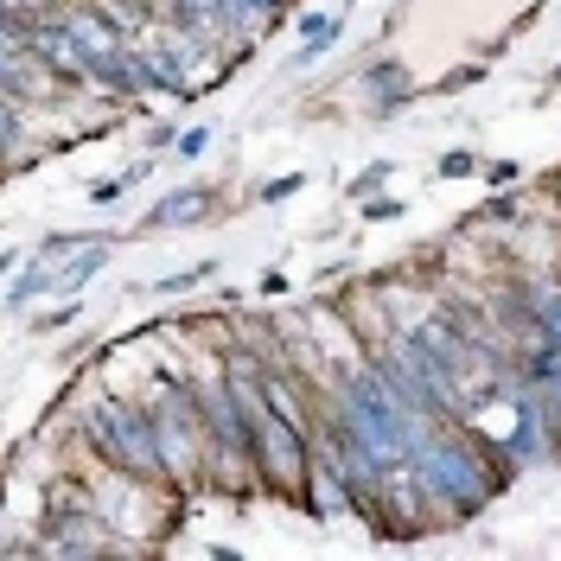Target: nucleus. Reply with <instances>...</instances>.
<instances>
[{
    "label": "nucleus",
    "instance_id": "7ed1b4c3",
    "mask_svg": "<svg viewBox=\"0 0 561 561\" xmlns=\"http://www.w3.org/2000/svg\"><path fill=\"white\" fill-rule=\"evenodd\" d=\"M472 173H479V153H466V147H454V153L434 160V179H472Z\"/></svg>",
    "mask_w": 561,
    "mask_h": 561
},
{
    "label": "nucleus",
    "instance_id": "6e6552de",
    "mask_svg": "<svg viewBox=\"0 0 561 561\" xmlns=\"http://www.w3.org/2000/svg\"><path fill=\"white\" fill-rule=\"evenodd\" d=\"M402 210H409V205H402V198H370V205L357 210V217H364V224H396Z\"/></svg>",
    "mask_w": 561,
    "mask_h": 561
},
{
    "label": "nucleus",
    "instance_id": "9b49d317",
    "mask_svg": "<svg viewBox=\"0 0 561 561\" xmlns=\"http://www.w3.org/2000/svg\"><path fill=\"white\" fill-rule=\"evenodd\" d=\"M549 83H556V90H561V65H556V70H549Z\"/></svg>",
    "mask_w": 561,
    "mask_h": 561
},
{
    "label": "nucleus",
    "instance_id": "9d476101",
    "mask_svg": "<svg viewBox=\"0 0 561 561\" xmlns=\"http://www.w3.org/2000/svg\"><path fill=\"white\" fill-rule=\"evenodd\" d=\"M205 128H192V135H179V153H205Z\"/></svg>",
    "mask_w": 561,
    "mask_h": 561
},
{
    "label": "nucleus",
    "instance_id": "1a4fd4ad",
    "mask_svg": "<svg viewBox=\"0 0 561 561\" xmlns=\"http://www.w3.org/2000/svg\"><path fill=\"white\" fill-rule=\"evenodd\" d=\"M307 185V173H287V179H275V185H262V205H280V198H294Z\"/></svg>",
    "mask_w": 561,
    "mask_h": 561
},
{
    "label": "nucleus",
    "instance_id": "f257e3e1",
    "mask_svg": "<svg viewBox=\"0 0 561 561\" xmlns=\"http://www.w3.org/2000/svg\"><path fill=\"white\" fill-rule=\"evenodd\" d=\"M224 192L217 185H185V192H173L160 210H147L135 224V237H160V230H185V224H205V217H224Z\"/></svg>",
    "mask_w": 561,
    "mask_h": 561
},
{
    "label": "nucleus",
    "instance_id": "f03ea898",
    "mask_svg": "<svg viewBox=\"0 0 561 561\" xmlns=\"http://www.w3.org/2000/svg\"><path fill=\"white\" fill-rule=\"evenodd\" d=\"M485 58H479V65H459V70H447V77H440V83H434V96H459V90H472V83H485Z\"/></svg>",
    "mask_w": 561,
    "mask_h": 561
},
{
    "label": "nucleus",
    "instance_id": "423d86ee",
    "mask_svg": "<svg viewBox=\"0 0 561 561\" xmlns=\"http://www.w3.org/2000/svg\"><path fill=\"white\" fill-rule=\"evenodd\" d=\"M389 173H396L389 160H377V167H364V173H357V179H351V185H345V198H370V192H377V185H383Z\"/></svg>",
    "mask_w": 561,
    "mask_h": 561
},
{
    "label": "nucleus",
    "instance_id": "0eeeda50",
    "mask_svg": "<svg viewBox=\"0 0 561 561\" xmlns=\"http://www.w3.org/2000/svg\"><path fill=\"white\" fill-rule=\"evenodd\" d=\"M77 313H83L77 300H70V307H51L45 319H33V332H38V339H45V332H65V325H77Z\"/></svg>",
    "mask_w": 561,
    "mask_h": 561
},
{
    "label": "nucleus",
    "instance_id": "20e7f679",
    "mask_svg": "<svg viewBox=\"0 0 561 561\" xmlns=\"http://www.w3.org/2000/svg\"><path fill=\"white\" fill-rule=\"evenodd\" d=\"M198 280H217V262H198V268H185V275L153 280V294H185V287H198Z\"/></svg>",
    "mask_w": 561,
    "mask_h": 561
},
{
    "label": "nucleus",
    "instance_id": "39448f33",
    "mask_svg": "<svg viewBox=\"0 0 561 561\" xmlns=\"http://www.w3.org/2000/svg\"><path fill=\"white\" fill-rule=\"evenodd\" d=\"M479 179H485L491 192H511V185H524V167L517 160H491V167H479Z\"/></svg>",
    "mask_w": 561,
    "mask_h": 561
}]
</instances>
